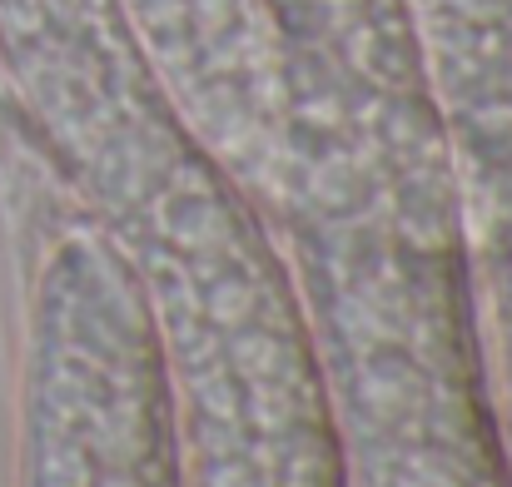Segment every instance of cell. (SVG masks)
<instances>
[{"mask_svg": "<svg viewBox=\"0 0 512 487\" xmlns=\"http://www.w3.org/2000/svg\"><path fill=\"white\" fill-rule=\"evenodd\" d=\"M279 105L269 199L334 398L343 487H512L423 65H314Z\"/></svg>", "mask_w": 512, "mask_h": 487, "instance_id": "1", "label": "cell"}, {"mask_svg": "<svg viewBox=\"0 0 512 487\" xmlns=\"http://www.w3.org/2000/svg\"><path fill=\"white\" fill-rule=\"evenodd\" d=\"M170 393L179 487H343V443L299 284L199 145L115 229Z\"/></svg>", "mask_w": 512, "mask_h": 487, "instance_id": "2", "label": "cell"}, {"mask_svg": "<svg viewBox=\"0 0 512 487\" xmlns=\"http://www.w3.org/2000/svg\"><path fill=\"white\" fill-rule=\"evenodd\" d=\"M25 487H179L140 274L110 229L55 239L30 319Z\"/></svg>", "mask_w": 512, "mask_h": 487, "instance_id": "3", "label": "cell"}]
</instances>
